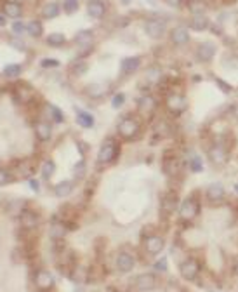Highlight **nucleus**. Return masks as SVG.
Masks as SVG:
<instances>
[{"instance_id":"36","label":"nucleus","mask_w":238,"mask_h":292,"mask_svg":"<svg viewBox=\"0 0 238 292\" xmlns=\"http://www.w3.org/2000/svg\"><path fill=\"white\" fill-rule=\"evenodd\" d=\"M16 174L18 177H26V179H30V177H33V167L28 164V162H20V164L16 165ZM14 174V176H16Z\"/></svg>"},{"instance_id":"26","label":"nucleus","mask_w":238,"mask_h":292,"mask_svg":"<svg viewBox=\"0 0 238 292\" xmlns=\"http://www.w3.org/2000/svg\"><path fill=\"white\" fill-rule=\"evenodd\" d=\"M61 14V6L58 2H49L42 7V18L44 20H54Z\"/></svg>"},{"instance_id":"10","label":"nucleus","mask_w":238,"mask_h":292,"mask_svg":"<svg viewBox=\"0 0 238 292\" xmlns=\"http://www.w3.org/2000/svg\"><path fill=\"white\" fill-rule=\"evenodd\" d=\"M70 226L66 225L63 219H58V221H52L51 226H49V237H51L52 242H63L68 235V230Z\"/></svg>"},{"instance_id":"31","label":"nucleus","mask_w":238,"mask_h":292,"mask_svg":"<svg viewBox=\"0 0 238 292\" xmlns=\"http://www.w3.org/2000/svg\"><path fill=\"white\" fill-rule=\"evenodd\" d=\"M4 77L9 78V80H14V78H18L20 75L23 73V66L20 63H11L7 64V66H4Z\"/></svg>"},{"instance_id":"44","label":"nucleus","mask_w":238,"mask_h":292,"mask_svg":"<svg viewBox=\"0 0 238 292\" xmlns=\"http://www.w3.org/2000/svg\"><path fill=\"white\" fill-rule=\"evenodd\" d=\"M190 169L193 170V172H202V170H203V162H202V158H200L198 155L191 157V160H190Z\"/></svg>"},{"instance_id":"43","label":"nucleus","mask_w":238,"mask_h":292,"mask_svg":"<svg viewBox=\"0 0 238 292\" xmlns=\"http://www.w3.org/2000/svg\"><path fill=\"white\" fill-rule=\"evenodd\" d=\"M124 103H126V94H124V92L113 94V98H111V106H113V108H115V110L122 108Z\"/></svg>"},{"instance_id":"2","label":"nucleus","mask_w":238,"mask_h":292,"mask_svg":"<svg viewBox=\"0 0 238 292\" xmlns=\"http://www.w3.org/2000/svg\"><path fill=\"white\" fill-rule=\"evenodd\" d=\"M116 131L122 138L126 139H136L139 136V131H141V124L136 117H124L122 120L116 125Z\"/></svg>"},{"instance_id":"47","label":"nucleus","mask_w":238,"mask_h":292,"mask_svg":"<svg viewBox=\"0 0 238 292\" xmlns=\"http://www.w3.org/2000/svg\"><path fill=\"white\" fill-rule=\"evenodd\" d=\"M216 83H217V87H219V89H221L224 94H229V92H231V90H233V87L229 85L228 82L221 80V78H216Z\"/></svg>"},{"instance_id":"4","label":"nucleus","mask_w":238,"mask_h":292,"mask_svg":"<svg viewBox=\"0 0 238 292\" xmlns=\"http://www.w3.org/2000/svg\"><path fill=\"white\" fill-rule=\"evenodd\" d=\"M177 211H179L181 221L190 223V221H193L196 216H198L200 206H198V202H195V200L191 199V197H188V199H184L183 202L177 206Z\"/></svg>"},{"instance_id":"46","label":"nucleus","mask_w":238,"mask_h":292,"mask_svg":"<svg viewBox=\"0 0 238 292\" xmlns=\"http://www.w3.org/2000/svg\"><path fill=\"white\" fill-rule=\"evenodd\" d=\"M11 28H13V33H14V37H21L23 33L26 32V25H23L21 21H14L13 23V26H11Z\"/></svg>"},{"instance_id":"19","label":"nucleus","mask_w":238,"mask_h":292,"mask_svg":"<svg viewBox=\"0 0 238 292\" xmlns=\"http://www.w3.org/2000/svg\"><path fill=\"white\" fill-rule=\"evenodd\" d=\"M4 14L7 18H13V20H20L23 16V6L20 2H16V0H7L4 4Z\"/></svg>"},{"instance_id":"35","label":"nucleus","mask_w":238,"mask_h":292,"mask_svg":"<svg viewBox=\"0 0 238 292\" xmlns=\"http://www.w3.org/2000/svg\"><path fill=\"white\" fill-rule=\"evenodd\" d=\"M87 70H89V64H87L85 59H77V61H73L70 66V71L75 75V77H82V75H85Z\"/></svg>"},{"instance_id":"11","label":"nucleus","mask_w":238,"mask_h":292,"mask_svg":"<svg viewBox=\"0 0 238 292\" xmlns=\"http://www.w3.org/2000/svg\"><path fill=\"white\" fill-rule=\"evenodd\" d=\"M145 250L150 254V256H158V254L164 250L165 247V242L160 235H150V237H145Z\"/></svg>"},{"instance_id":"55","label":"nucleus","mask_w":238,"mask_h":292,"mask_svg":"<svg viewBox=\"0 0 238 292\" xmlns=\"http://www.w3.org/2000/svg\"><path fill=\"white\" fill-rule=\"evenodd\" d=\"M235 115H236V119H238V106H235Z\"/></svg>"},{"instance_id":"45","label":"nucleus","mask_w":238,"mask_h":292,"mask_svg":"<svg viewBox=\"0 0 238 292\" xmlns=\"http://www.w3.org/2000/svg\"><path fill=\"white\" fill-rule=\"evenodd\" d=\"M153 270L155 271H160V273L167 271V257H160L158 261H155V263H153Z\"/></svg>"},{"instance_id":"34","label":"nucleus","mask_w":238,"mask_h":292,"mask_svg":"<svg viewBox=\"0 0 238 292\" xmlns=\"http://www.w3.org/2000/svg\"><path fill=\"white\" fill-rule=\"evenodd\" d=\"M145 78H146V82L148 83L157 85V83L162 80V70L158 66H150L148 70H146V73H145Z\"/></svg>"},{"instance_id":"21","label":"nucleus","mask_w":238,"mask_h":292,"mask_svg":"<svg viewBox=\"0 0 238 292\" xmlns=\"http://www.w3.org/2000/svg\"><path fill=\"white\" fill-rule=\"evenodd\" d=\"M179 206V199H177V195L174 191H169L167 195L162 199V212L164 214H171L174 212Z\"/></svg>"},{"instance_id":"28","label":"nucleus","mask_w":238,"mask_h":292,"mask_svg":"<svg viewBox=\"0 0 238 292\" xmlns=\"http://www.w3.org/2000/svg\"><path fill=\"white\" fill-rule=\"evenodd\" d=\"M190 28L195 32H203L209 28V20L205 14H193V18L190 20Z\"/></svg>"},{"instance_id":"7","label":"nucleus","mask_w":238,"mask_h":292,"mask_svg":"<svg viewBox=\"0 0 238 292\" xmlns=\"http://www.w3.org/2000/svg\"><path fill=\"white\" fill-rule=\"evenodd\" d=\"M18 218H20V225L23 231H33L39 228L40 225L39 214L35 211H32V209H23Z\"/></svg>"},{"instance_id":"22","label":"nucleus","mask_w":238,"mask_h":292,"mask_svg":"<svg viewBox=\"0 0 238 292\" xmlns=\"http://www.w3.org/2000/svg\"><path fill=\"white\" fill-rule=\"evenodd\" d=\"M75 189V183L70 179H65V181H59L58 184L54 186V195L59 197V199H66L73 193Z\"/></svg>"},{"instance_id":"48","label":"nucleus","mask_w":238,"mask_h":292,"mask_svg":"<svg viewBox=\"0 0 238 292\" xmlns=\"http://www.w3.org/2000/svg\"><path fill=\"white\" fill-rule=\"evenodd\" d=\"M165 292H186V289H183L181 285H177V283L171 282V283H167V285H165Z\"/></svg>"},{"instance_id":"41","label":"nucleus","mask_w":238,"mask_h":292,"mask_svg":"<svg viewBox=\"0 0 238 292\" xmlns=\"http://www.w3.org/2000/svg\"><path fill=\"white\" fill-rule=\"evenodd\" d=\"M40 66H42L44 70H52V68L61 66V61L54 58H44V59H40Z\"/></svg>"},{"instance_id":"27","label":"nucleus","mask_w":238,"mask_h":292,"mask_svg":"<svg viewBox=\"0 0 238 292\" xmlns=\"http://www.w3.org/2000/svg\"><path fill=\"white\" fill-rule=\"evenodd\" d=\"M84 90L87 96L92 98V100H101V98H104V94H106V87H104L103 83H89Z\"/></svg>"},{"instance_id":"14","label":"nucleus","mask_w":238,"mask_h":292,"mask_svg":"<svg viewBox=\"0 0 238 292\" xmlns=\"http://www.w3.org/2000/svg\"><path fill=\"white\" fill-rule=\"evenodd\" d=\"M134 266H136V259L131 252H126V250L118 252V256H116V268H118L120 273H131L134 270Z\"/></svg>"},{"instance_id":"8","label":"nucleus","mask_w":238,"mask_h":292,"mask_svg":"<svg viewBox=\"0 0 238 292\" xmlns=\"http://www.w3.org/2000/svg\"><path fill=\"white\" fill-rule=\"evenodd\" d=\"M73 40H75V44L78 45V49H80L82 56H84L85 49H87V52H90L94 47V32L92 30H80V32L75 35Z\"/></svg>"},{"instance_id":"6","label":"nucleus","mask_w":238,"mask_h":292,"mask_svg":"<svg viewBox=\"0 0 238 292\" xmlns=\"http://www.w3.org/2000/svg\"><path fill=\"white\" fill-rule=\"evenodd\" d=\"M179 275L183 276L188 282H193V280L198 278L200 275V263L193 257H188L183 263L179 264Z\"/></svg>"},{"instance_id":"53","label":"nucleus","mask_w":238,"mask_h":292,"mask_svg":"<svg viewBox=\"0 0 238 292\" xmlns=\"http://www.w3.org/2000/svg\"><path fill=\"white\" fill-rule=\"evenodd\" d=\"M131 2H132V0H120V4H122V6H129Z\"/></svg>"},{"instance_id":"51","label":"nucleus","mask_w":238,"mask_h":292,"mask_svg":"<svg viewBox=\"0 0 238 292\" xmlns=\"http://www.w3.org/2000/svg\"><path fill=\"white\" fill-rule=\"evenodd\" d=\"M165 2H167L171 7H181V6H183L184 0H165Z\"/></svg>"},{"instance_id":"52","label":"nucleus","mask_w":238,"mask_h":292,"mask_svg":"<svg viewBox=\"0 0 238 292\" xmlns=\"http://www.w3.org/2000/svg\"><path fill=\"white\" fill-rule=\"evenodd\" d=\"M6 25H7V16L0 13V26H6Z\"/></svg>"},{"instance_id":"9","label":"nucleus","mask_w":238,"mask_h":292,"mask_svg":"<svg viewBox=\"0 0 238 292\" xmlns=\"http://www.w3.org/2000/svg\"><path fill=\"white\" fill-rule=\"evenodd\" d=\"M145 32L150 39H162V37L165 35V32H167V26H165V23L162 20L153 18V20H146Z\"/></svg>"},{"instance_id":"49","label":"nucleus","mask_w":238,"mask_h":292,"mask_svg":"<svg viewBox=\"0 0 238 292\" xmlns=\"http://www.w3.org/2000/svg\"><path fill=\"white\" fill-rule=\"evenodd\" d=\"M9 44L13 45V47H18V51H25V44L20 40V37H18V39H11Z\"/></svg>"},{"instance_id":"56","label":"nucleus","mask_w":238,"mask_h":292,"mask_svg":"<svg viewBox=\"0 0 238 292\" xmlns=\"http://www.w3.org/2000/svg\"><path fill=\"white\" fill-rule=\"evenodd\" d=\"M235 191L238 193V184H235Z\"/></svg>"},{"instance_id":"24","label":"nucleus","mask_w":238,"mask_h":292,"mask_svg":"<svg viewBox=\"0 0 238 292\" xmlns=\"http://www.w3.org/2000/svg\"><path fill=\"white\" fill-rule=\"evenodd\" d=\"M226 151H224V146H221V145H214L212 148L209 150V158H210V162L212 164H216V165H221V164H224L226 162Z\"/></svg>"},{"instance_id":"25","label":"nucleus","mask_w":238,"mask_h":292,"mask_svg":"<svg viewBox=\"0 0 238 292\" xmlns=\"http://www.w3.org/2000/svg\"><path fill=\"white\" fill-rule=\"evenodd\" d=\"M138 106L141 110V113H152L157 108V100L152 96V94H145L138 100Z\"/></svg>"},{"instance_id":"50","label":"nucleus","mask_w":238,"mask_h":292,"mask_svg":"<svg viewBox=\"0 0 238 292\" xmlns=\"http://www.w3.org/2000/svg\"><path fill=\"white\" fill-rule=\"evenodd\" d=\"M28 184H30V188H32L35 193H39V191H40V183H39V181H37V179H33V177H30V179H28Z\"/></svg>"},{"instance_id":"30","label":"nucleus","mask_w":238,"mask_h":292,"mask_svg":"<svg viewBox=\"0 0 238 292\" xmlns=\"http://www.w3.org/2000/svg\"><path fill=\"white\" fill-rule=\"evenodd\" d=\"M54 172H56V162L52 160V158H45L42 162V165H40V176H42L45 181H49L54 176Z\"/></svg>"},{"instance_id":"13","label":"nucleus","mask_w":238,"mask_h":292,"mask_svg":"<svg viewBox=\"0 0 238 292\" xmlns=\"http://www.w3.org/2000/svg\"><path fill=\"white\" fill-rule=\"evenodd\" d=\"M33 132H35V138L40 143H47L52 138V125L47 120H37L33 125Z\"/></svg>"},{"instance_id":"54","label":"nucleus","mask_w":238,"mask_h":292,"mask_svg":"<svg viewBox=\"0 0 238 292\" xmlns=\"http://www.w3.org/2000/svg\"><path fill=\"white\" fill-rule=\"evenodd\" d=\"M235 275H236V276H238V263H236V264H235Z\"/></svg>"},{"instance_id":"37","label":"nucleus","mask_w":238,"mask_h":292,"mask_svg":"<svg viewBox=\"0 0 238 292\" xmlns=\"http://www.w3.org/2000/svg\"><path fill=\"white\" fill-rule=\"evenodd\" d=\"M47 45H51V47H63V45L66 44V37L63 35V33H51V35H47Z\"/></svg>"},{"instance_id":"15","label":"nucleus","mask_w":238,"mask_h":292,"mask_svg":"<svg viewBox=\"0 0 238 292\" xmlns=\"http://www.w3.org/2000/svg\"><path fill=\"white\" fill-rule=\"evenodd\" d=\"M216 56V45L210 42H202L196 49V59L200 63H209Z\"/></svg>"},{"instance_id":"18","label":"nucleus","mask_w":238,"mask_h":292,"mask_svg":"<svg viewBox=\"0 0 238 292\" xmlns=\"http://www.w3.org/2000/svg\"><path fill=\"white\" fill-rule=\"evenodd\" d=\"M44 113H45V117L51 120V122H54V124H63V122H65V113H63V110L58 108L56 105L47 103V105L44 106ZM49 120H47V122H49Z\"/></svg>"},{"instance_id":"20","label":"nucleus","mask_w":238,"mask_h":292,"mask_svg":"<svg viewBox=\"0 0 238 292\" xmlns=\"http://www.w3.org/2000/svg\"><path fill=\"white\" fill-rule=\"evenodd\" d=\"M141 66V58L139 56H129V58H126L120 64V70H122L124 75H132L138 71V68Z\"/></svg>"},{"instance_id":"33","label":"nucleus","mask_w":238,"mask_h":292,"mask_svg":"<svg viewBox=\"0 0 238 292\" xmlns=\"http://www.w3.org/2000/svg\"><path fill=\"white\" fill-rule=\"evenodd\" d=\"M77 124L84 129H90L94 125V115L89 112H77Z\"/></svg>"},{"instance_id":"1","label":"nucleus","mask_w":238,"mask_h":292,"mask_svg":"<svg viewBox=\"0 0 238 292\" xmlns=\"http://www.w3.org/2000/svg\"><path fill=\"white\" fill-rule=\"evenodd\" d=\"M116 155H118V143L113 138H108L103 141L99 151H97V165H109L115 162Z\"/></svg>"},{"instance_id":"16","label":"nucleus","mask_w":238,"mask_h":292,"mask_svg":"<svg viewBox=\"0 0 238 292\" xmlns=\"http://www.w3.org/2000/svg\"><path fill=\"white\" fill-rule=\"evenodd\" d=\"M169 37H171V42L174 45H184L190 42V32H188V28L183 25L174 26L171 30V33H169Z\"/></svg>"},{"instance_id":"38","label":"nucleus","mask_w":238,"mask_h":292,"mask_svg":"<svg viewBox=\"0 0 238 292\" xmlns=\"http://www.w3.org/2000/svg\"><path fill=\"white\" fill-rule=\"evenodd\" d=\"M188 7L191 14H203L207 9V0H190Z\"/></svg>"},{"instance_id":"12","label":"nucleus","mask_w":238,"mask_h":292,"mask_svg":"<svg viewBox=\"0 0 238 292\" xmlns=\"http://www.w3.org/2000/svg\"><path fill=\"white\" fill-rule=\"evenodd\" d=\"M158 283V278L155 276V273H141V275L136 278L134 285L138 290L141 292H148V290H153Z\"/></svg>"},{"instance_id":"17","label":"nucleus","mask_w":238,"mask_h":292,"mask_svg":"<svg viewBox=\"0 0 238 292\" xmlns=\"http://www.w3.org/2000/svg\"><path fill=\"white\" fill-rule=\"evenodd\" d=\"M85 7H87V14L92 20H103L104 14H106V4L103 0H90Z\"/></svg>"},{"instance_id":"23","label":"nucleus","mask_w":238,"mask_h":292,"mask_svg":"<svg viewBox=\"0 0 238 292\" xmlns=\"http://www.w3.org/2000/svg\"><path fill=\"white\" fill-rule=\"evenodd\" d=\"M207 199L209 202H221L224 199V186L221 183H212L207 188Z\"/></svg>"},{"instance_id":"40","label":"nucleus","mask_w":238,"mask_h":292,"mask_svg":"<svg viewBox=\"0 0 238 292\" xmlns=\"http://www.w3.org/2000/svg\"><path fill=\"white\" fill-rule=\"evenodd\" d=\"M61 11H65L66 14H75L78 11V0H65Z\"/></svg>"},{"instance_id":"32","label":"nucleus","mask_w":238,"mask_h":292,"mask_svg":"<svg viewBox=\"0 0 238 292\" xmlns=\"http://www.w3.org/2000/svg\"><path fill=\"white\" fill-rule=\"evenodd\" d=\"M32 96H33V89L30 85H26V83H23L21 87H18L16 89V98H18V101L23 105H26L30 100H32Z\"/></svg>"},{"instance_id":"5","label":"nucleus","mask_w":238,"mask_h":292,"mask_svg":"<svg viewBox=\"0 0 238 292\" xmlns=\"http://www.w3.org/2000/svg\"><path fill=\"white\" fill-rule=\"evenodd\" d=\"M165 108L172 113V115H179L188 108V100L179 92H171L165 98Z\"/></svg>"},{"instance_id":"39","label":"nucleus","mask_w":238,"mask_h":292,"mask_svg":"<svg viewBox=\"0 0 238 292\" xmlns=\"http://www.w3.org/2000/svg\"><path fill=\"white\" fill-rule=\"evenodd\" d=\"M73 176H75V179H82V177L85 176V172H87V162L85 160H80V162H77V164L73 165Z\"/></svg>"},{"instance_id":"42","label":"nucleus","mask_w":238,"mask_h":292,"mask_svg":"<svg viewBox=\"0 0 238 292\" xmlns=\"http://www.w3.org/2000/svg\"><path fill=\"white\" fill-rule=\"evenodd\" d=\"M13 181V172L6 167H0V186H6Z\"/></svg>"},{"instance_id":"29","label":"nucleus","mask_w":238,"mask_h":292,"mask_svg":"<svg viewBox=\"0 0 238 292\" xmlns=\"http://www.w3.org/2000/svg\"><path fill=\"white\" fill-rule=\"evenodd\" d=\"M26 33H28L32 39H40L44 35V25L40 20H32L26 25Z\"/></svg>"},{"instance_id":"3","label":"nucleus","mask_w":238,"mask_h":292,"mask_svg":"<svg viewBox=\"0 0 238 292\" xmlns=\"http://www.w3.org/2000/svg\"><path fill=\"white\" fill-rule=\"evenodd\" d=\"M33 285L40 292H51L56 285V278L51 271L42 268V270H37L35 275H33Z\"/></svg>"}]
</instances>
